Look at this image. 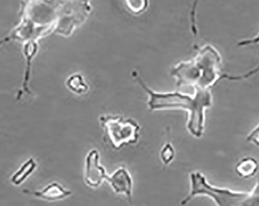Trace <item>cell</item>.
<instances>
[{
  "instance_id": "cell-8",
  "label": "cell",
  "mask_w": 259,
  "mask_h": 206,
  "mask_svg": "<svg viewBox=\"0 0 259 206\" xmlns=\"http://www.w3.org/2000/svg\"><path fill=\"white\" fill-rule=\"evenodd\" d=\"M38 50V44L37 42L31 41L23 44V54L25 56L26 61H27V67H26L25 76L23 80V85H22V90L17 97V100H20V96L23 93H27L30 94L29 91L28 84L30 78V71H31V63L35 55L37 54Z\"/></svg>"
},
{
  "instance_id": "cell-2",
  "label": "cell",
  "mask_w": 259,
  "mask_h": 206,
  "mask_svg": "<svg viewBox=\"0 0 259 206\" xmlns=\"http://www.w3.org/2000/svg\"><path fill=\"white\" fill-rule=\"evenodd\" d=\"M190 180V190L189 194L182 200V206H186L197 196L209 197L217 206H244L249 195L248 192L213 186L208 182L206 177L199 172H192Z\"/></svg>"
},
{
  "instance_id": "cell-15",
  "label": "cell",
  "mask_w": 259,
  "mask_h": 206,
  "mask_svg": "<svg viewBox=\"0 0 259 206\" xmlns=\"http://www.w3.org/2000/svg\"><path fill=\"white\" fill-rule=\"evenodd\" d=\"M252 192L255 193L259 196V181H257V184H256L255 186L253 188Z\"/></svg>"
},
{
  "instance_id": "cell-7",
  "label": "cell",
  "mask_w": 259,
  "mask_h": 206,
  "mask_svg": "<svg viewBox=\"0 0 259 206\" xmlns=\"http://www.w3.org/2000/svg\"><path fill=\"white\" fill-rule=\"evenodd\" d=\"M23 193L33 195L37 198H40L44 201H60L68 198L72 195V191L65 189L60 184L57 182H52L47 185L43 189L39 191H29V190H23Z\"/></svg>"
},
{
  "instance_id": "cell-1",
  "label": "cell",
  "mask_w": 259,
  "mask_h": 206,
  "mask_svg": "<svg viewBox=\"0 0 259 206\" xmlns=\"http://www.w3.org/2000/svg\"><path fill=\"white\" fill-rule=\"evenodd\" d=\"M133 76L150 96L148 102L150 110L184 109L189 113L187 128L190 134L196 138L202 137L205 127V111L213 104V97L209 89L195 88L196 93L193 97L178 92L160 94L150 89L136 72L133 73Z\"/></svg>"
},
{
  "instance_id": "cell-14",
  "label": "cell",
  "mask_w": 259,
  "mask_h": 206,
  "mask_svg": "<svg viewBox=\"0 0 259 206\" xmlns=\"http://www.w3.org/2000/svg\"><path fill=\"white\" fill-rule=\"evenodd\" d=\"M259 43V32L253 38L245 39V40H241L238 42V46H250V45L258 44Z\"/></svg>"
},
{
  "instance_id": "cell-10",
  "label": "cell",
  "mask_w": 259,
  "mask_h": 206,
  "mask_svg": "<svg viewBox=\"0 0 259 206\" xmlns=\"http://www.w3.org/2000/svg\"><path fill=\"white\" fill-rule=\"evenodd\" d=\"M36 167V162L33 159H29L11 177L12 183L15 185H21L33 173Z\"/></svg>"
},
{
  "instance_id": "cell-11",
  "label": "cell",
  "mask_w": 259,
  "mask_h": 206,
  "mask_svg": "<svg viewBox=\"0 0 259 206\" xmlns=\"http://www.w3.org/2000/svg\"><path fill=\"white\" fill-rule=\"evenodd\" d=\"M67 86L71 91L78 94H84L88 91V86L84 83L80 75H72L67 80Z\"/></svg>"
},
{
  "instance_id": "cell-5",
  "label": "cell",
  "mask_w": 259,
  "mask_h": 206,
  "mask_svg": "<svg viewBox=\"0 0 259 206\" xmlns=\"http://www.w3.org/2000/svg\"><path fill=\"white\" fill-rule=\"evenodd\" d=\"M108 178L106 169L100 165V154L95 149L90 151L85 157V184L90 188H99Z\"/></svg>"
},
{
  "instance_id": "cell-9",
  "label": "cell",
  "mask_w": 259,
  "mask_h": 206,
  "mask_svg": "<svg viewBox=\"0 0 259 206\" xmlns=\"http://www.w3.org/2000/svg\"><path fill=\"white\" fill-rule=\"evenodd\" d=\"M259 171V163L252 157H245L235 165V172L238 176L245 179L254 177Z\"/></svg>"
},
{
  "instance_id": "cell-4",
  "label": "cell",
  "mask_w": 259,
  "mask_h": 206,
  "mask_svg": "<svg viewBox=\"0 0 259 206\" xmlns=\"http://www.w3.org/2000/svg\"><path fill=\"white\" fill-rule=\"evenodd\" d=\"M193 60L201 73V78L196 88L209 89L221 78H229L228 75H221V56L212 46L206 45L203 47Z\"/></svg>"
},
{
  "instance_id": "cell-12",
  "label": "cell",
  "mask_w": 259,
  "mask_h": 206,
  "mask_svg": "<svg viewBox=\"0 0 259 206\" xmlns=\"http://www.w3.org/2000/svg\"><path fill=\"white\" fill-rule=\"evenodd\" d=\"M174 157V149L170 144H166L161 151V161L164 165H168L172 162Z\"/></svg>"
},
{
  "instance_id": "cell-13",
  "label": "cell",
  "mask_w": 259,
  "mask_h": 206,
  "mask_svg": "<svg viewBox=\"0 0 259 206\" xmlns=\"http://www.w3.org/2000/svg\"><path fill=\"white\" fill-rule=\"evenodd\" d=\"M247 141L254 144L259 148V124L250 132V134L247 137Z\"/></svg>"
},
{
  "instance_id": "cell-3",
  "label": "cell",
  "mask_w": 259,
  "mask_h": 206,
  "mask_svg": "<svg viewBox=\"0 0 259 206\" xmlns=\"http://www.w3.org/2000/svg\"><path fill=\"white\" fill-rule=\"evenodd\" d=\"M100 121L114 149H119L123 145H135L138 142L140 126L132 119L103 115L100 117Z\"/></svg>"
},
{
  "instance_id": "cell-6",
  "label": "cell",
  "mask_w": 259,
  "mask_h": 206,
  "mask_svg": "<svg viewBox=\"0 0 259 206\" xmlns=\"http://www.w3.org/2000/svg\"><path fill=\"white\" fill-rule=\"evenodd\" d=\"M107 181L115 193L125 195L129 202H132L133 180L126 168H118L109 176Z\"/></svg>"
}]
</instances>
